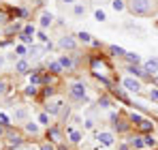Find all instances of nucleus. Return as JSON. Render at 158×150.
Wrapping results in <instances>:
<instances>
[{
    "mask_svg": "<svg viewBox=\"0 0 158 150\" xmlns=\"http://www.w3.org/2000/svg\"><path fill=\"white\" fill-rule=\"evenodd\" d=\"M26 131L34 135V133H39V125H36V122H26Z\"/></svg>",
    "mask_w": 158,
    "mask_h": 150,
    "instance_id": "21",
    "label": "nucleus"
},
{
    "mask_svg": "<svg viewBox=\"0 0 158 150\" xmlns=\"http://www.w3.org/2000/svg\"><path fill=\"white\" fill-rule=\"evenodd\" d=\"M126 9L132 15L152 17L158 13V0H126Z\"/></svg>",
    "mask_w": 158,
    "mask_h": 150,
    "instance_id": "1",
    "label": "nucleus"
},
{
    "mask_svg": "<svg viewBox=\"0 0 158 150\" xmlns=\"http://www.w3.org/2000/svg\"><path fill=\"white\" fill-rule=\"evenodd\" d=\"M132 122L139 126V131H143V133H150V131L154 129V125H152L148 118H141V116H137V114H132Z\"/></svg>",
    "mask_w": 158,
    "mask_h": 150,
    "instance_id": "3",
    "label": "nucleus"
},
{
    "mask_svg": "<svg viewBox=\"0 0 158 150\" xmlns=\"http://www.w3.org/2000/svg\"><path fill=\"white\" fill-rule=\"evenodd\" d=\"M39 122H41V125H49V114H47V112H41V114H39Z\"/></svg>",
    "mask_w": 158,
    "mask_h": 150,
    "instance_id": "20",
    "label": "nucleus"
},
{
    "mask_svg": "<svg viewBox=\"0 0 158 150\" xmlns=\"http://www.w3.org/2000/svg\"><path fill=\"white\" fill-rule=\"evenodd\" d=\"M4 92H6V82L0 79V95H4Z\"/></svg>",
    "mask_w": 158,
    "mask_h": 150,
    "instance_id": "36",
    "label": "nucleus"
},
{
    "mask_svg": "<svg viewBox=\"0 0 158 150\" xmlns=\"http://www.w3.org/2000/svg\"><path fill=\"white\" fill-rule=\"evenodd\" d=\"M122 86H124L128 92H141V82L135 79V77H124V79H122Z\"/></svg>",
    "mask_w": 158,
    "mask_h": 150,
    "instance_id": "4",
    "label": "nucleus"
},
{
    "mask_svg": "<svg viewBox=\"0 0 158 150\" xmlns=\"http://www.w3.org/2000/svg\"><path fill=\"white\" fill-rule=\"evenodd\" d=\"M132 146L135 148H143V137H132Z\"/></svg>",
    "mask_w": 158,
    "mask_h": 150,
    "instance_id": "27",
    "label": "nucleus"
},
{
    "mask_svg": "<svg viewBox=\"0 0 158 150\" xmlns=\"http://www.w3.org/2000/svg\"><path fill=\"white\" fill-rule=\"evenodd\" d=\"M0 37H2V32H0Z\"/></svg>",
    "mask_w": 158,
    "mask_h": 150,
    "instance_id": "43",
    "label": "nucleus"
},
{
    "mask_svg": "<svg viewBox=\"0 0 158 150\" xmlns=\"http://www.w3.org/2000/svg\"><path fill=\"white\" fill-rule=\"evenodd\" d=\"M69 92H71L73 99L83 101V99H85V84H83V82H75V84H71Z\"/></svg>",
    "mask_w": 158,
    "mask_h": 150,
    "instance_id": "2",
    "label": "nucleus"
},
{
    "mask_svg": "<svg viewBox=\"0 0 158 150\" xmlns=\"http://www.w3.org/2000/svg\"><path fill=\"white\" fill-rule=\"evenodd\" d=\"M96 139H98L101 146H111V144H113V133L101 131V133H96Z\"/></svg>",
    "mask_w": 158,
    "mask_h": 150,
    "instance_id": "6",
    "label": "nucleus"
},
{
    "mask_svg": "<svg viewBox=\"0 0 158 150\" xmlns=\"http://www.w3.org/2000/svg\"><path fill=\"white\" fill-rule=\"evenodd\" d=\"M60 2H62V4H73L75 0H60Z\"/></svg>",
    "mask_w": 158,
    "mask_h": 150,
    "instance_id": "40",
    "label": "nucleus"
},
{
    "mask_svg": "<svg viewBox=\"0 0 158 150\" xmlns=\"http://www.w3.org/2000/svg\"><path fill=\"white\" fill-rule=\"evenodd\" d=\"M94 17H96L98 22H105V20H107V15H105L103 9H96V11H94Z\"/></svg>",
    "mask_w": 158,
    "mask_h": 150,
    "instance_id": "25",
    "label": "nucleus"
},
{
    "mask_svg": "<svg viewBox=\"0 0 158 150\" xmlns=\"http://www.w3.org/2000/svg\"><path fill=\"white\" fill-rule=\"evenodd\" d=\"M43 95H45V97H52V95H53V88H45V90H43Z\"/></svg>",
    "mask_w": 158,
    "mask_h": 150,
    "instance_id": "37",
    "label": "nucleus"
},
{
    "mask_svg": "<svg viewBox=\"0 0 158 150\" xmlns=\"http://www.w3.org/2000/svg\"><path fill=\"white\" fill-rule=\"evenodd\" d=\"M6 144H9L11 148H19V146H24V137H22L19 133H9V135H6Z\"/></svg>",
    "mask_w": 158,
    "mask_h": 150,
    "instance_id": "5",
    "label": "nucleus"
},
{
    "mask_svg": "<svg viewBox=\"0 0 158 150\" xmlns=\"http://www.w3.org/2000/svg\"><path fill=\"white\" fill-rule=\"evenodd\" d=\"M109 51H111L113 56H126V50L120 47V45H109Z\"/></svg>",
    "mask_w": 158,
    "mask_h": 150,
    "instance_id": "15",
    "label": "nucleus"
},
{
    "mask_svg": "<svg viewBox=\"0 0 158 150\" xmlns=\"http://www.w3.org/2000/svg\"><path fill=\"white\" fill-rule=\"evenodd\" d=\"M49 137H52L53 142H60V131L53 126V129H49Z\"/></svg>",
    "mask_w": 158,
    "mask_h": 150,
    "instance_id": "26",
    "label": "nucleus"
},
{
    "mask_svg": "<svg viewBox=\"0 0 158 150\" xmlns=\"http://www.w3.org/2000/svg\"><path fill=\"white\" fill-rule=\"evenodd\" d=\"M15 71L19 75H26L28 71H30V64H28L26 60H17V64H15Z\"/></svg>",
    "mask_w": 158,
    "mask_h": 150,
    "instance_id": "11",
    "label": "nucleus"
},
{
    "mask_svg": "<svg viewBox=\"0 0 158 150\" xmlns=\"http://www.w3.org/2000/svg\"><path fill=\"white\" fill-rule=\"evenodd\" d=\"M62 105H64V103H62V101H49V103H47V107H45V112H47V114H60V112H62Z\"/></svg>",
    "mask_w": 158,
    "mask_h": 150,
    "instance_id": "7",
    "label": "nucleus"
},
{
    "mask_svg": "<svg viewBox=\"0 0 158 150\" xmlns=\"http://www.w3.org/2000/svg\"><path fill=\"white\" fill-rule=\"evenodd\" d=\"M0 122H2V125H11V122H9V116L2 114V112H0Z\"/></svg>",
    "mask_w": 158,
    "mask_h": 150,
    "instance_id": "33",
    "label": "nucleus"
},
{
    "mask_svg": "<svg viewBox=\"0 0 158 150\" xmlns=\"http://www.w3.org/2000/svg\"><path fill=\"white\" fill-rule=\"evenodd\" d=\"M111 9L113 11H124L126 4H124V0H111Z\"/></svg>",
    "mask_w": 158,
    "mask_h": 150,
    "instance_id": "16",
    "label": "nucleus"
},
{
    "mask_svg": "<svg viewBox=\"0 0 158 150\" xmlns=\"http://www.w3.org/2000/svg\"><path fill=\"white\" fill-rule=\"evenodd\" d=\"M73 11H75V15H83V13H85V7H83V4H75Z\"/></svg>",
    "mask_w": 158,
    "mask_h": 150,
    "instance_id": "29",
    "label": "nucleus"
},
{
    "mask_svg": "<svg viewBox=\"0 0 158 150\" xmlns=\"http://www.w3.org/2000/svg\"><path fill=\"white\" fill-rule=\"evenodd\" d=\"M128 71H131V75H137V77H143V75H145V69H141V67H137V64H131Z\"/></svg>",
    "mask_w": 158,
    "mask_h": 150,
    "instance_id": "14",
    "label": "nucleus"
},
{
    "mask_svg": "<svg viewBox=\"0 0 158 150\" xmlns=\"http://www.w3.org/2000/svg\"><path fill=\"white\" fill-rule=\"evenodd\" d=\"M49 71L52 73H62V64L60 62H49Z\"/></svg>",
    "mask_w": 158,
    "mask_h": 150,
    "instance_id": "23",
    "label": "nucleus"
},
{
    "mask_svg": "<svg viewBox=\"0 0 158 150\" xmlns=\"http://www.w3.org/2000/svg\"><path fill=\"white\" fill-rule=\"evenodd\" d=\"M150 99H158V90H152L150 92Z\"/></svg>",
    "mask_w": 158,
    "mask_h": 150,
    "instance_id": "39",
    "label": "nucleus"
},
{
    "mask_svg": "<svg viewBox=\"0 0 158 150\" xmlns=\"http://www.w3.org/2000/svg\"><path fill=\"white\" fill-rule=\"evenodd\" d=\"M2 62H4V58H2V56H0V64H2Z\"/></svg>",
    "mask_w": 158,
    "mask_h": 150,
    "instance_id": "41",
    "label": "nucleus"
},
{
    "mask_svg": "<svg viewBox=\"0 0 158 150\" xmlns=\"http://www.w3.org/2000/svg\"><path fill=\"white\" fill-rule=\"evenodd\" d=\"M41 150H53V146H52V144H43V146H41Z\"/></svg>",
    "mask_w": 158,
    "mask_h": 150,
    "instance_id": "38",
    "label": "nucleus"
},
{
    "mask_svg": "<svg viewBox=\"0 0 158 150\" xmlns=\"http://www.w3.org/2000/svg\"><path fill=\"white\" fill-rule=\"evenodd\" d=\"M15 118L24 120V118H28V112H26V109H17V112H15Z\"/></svg>",
    "mask_w": 158,
    "mask_h": 150,
    "instance_id": "28",
    "label": "nucleus"
},
{
    "mask_svg": "<svg viewBox=\"0 0 158 150\" xmlns=\"http://www.w3.org/2000/svg\"><path fill=\"white\" fill-rule=\"evenodd\" d=\"M52 22H53V15L45 11V13L41 15V22H39V24H41V28H47V26H52Z\"/></svg>",
    "mask_w": 158,
    "mask_h": 150,
    "instance_id": "12",
    "label": "nucleus"
},
{
    "mask_svg": "<svg viewBox=\"0 0 158 150\" xmlns=\"http://www.w3.org/2000/svg\"><path fill=\"white\" fill-rule=\"evenodd\" d=\"M69 135H71V142H81V133L79 131H75V129H69Z\"/></svg>",
    "mask_w": 158,
    "mask_h": 150,
    "instance_id": "18",
    "label": "nucleus"
},
{
    "mask_svg": "<svg viewBox=\"0 0 158 150\" xmlns=\"http://www.w3.org/2000/svg\"><path fill=\"white\" fill-rule=\"evenodd\" d=\"M58 45L64 47V50H75V39H71V37H62Z\"/></svg>",
    "mask_w": 158,
    "mask_h": 150,
    "instance_id": "9",
    "label": "nucleus"
},
{
    "mask_svg": "<svg viewBox=\"0 0 158 150\" xmlns=\"http://www.w3.org/2000/svg\"><path fill=\"white\" fill-rule=\"evenodd\" d=\"M126 60H128L131 64H139V62H141V56L135 54V51H126Z\"/></svg>",
    "mask_w": 158,
    "mask_h": 150,
    "instance_id": "13",
    "label": "nucleus"
},
{
    "mask_svg": "<svg viewBox=\"0 0 158 150\" xmlns=\"http://www.w3.org/2000/svg\"><path fill=\"white\" fill-rule=\"evenodd\" d=\"M22 32H24L26 37H32V34H34V26H26V28H24Z\"/></svg>",
    "mask_w": 158,
    "mask_h": 150,
    "instance_id": "31",
    "label": "nucleus"
},
{
    "mask_svg": "<svg viewBox=\"0 0 158 150\" xmlns=\"http://www.w3.org/2000/svg\"><path fill=\"white\" fill-rule=\"evenodd\" d=\"M0 135H2V126H0Z\"/></svg>",
    "mask_w": 158,
    "mask_h": 150,
    "instance_id": "42",
    "label": "nucleus"
},
{
    "mask_svg": "<svg viewBox=\"0 0 158 150\" xmlns=\"http://www.w3.org/2000/svg\"><path fill=\"white\" fill-rule=\"evenodd\" d=\"M19 39H22V41H24V43H32V37H26V34H24V32H22V34H19Z\"/></svg>",
    "mask_w": 158,
    "mask_h": 150,
    "instance_id": "35",
    "label": "nucleus"
},
{
    "mask_svg": "<svg viewBox=\"0 0 158 150\" xmlns=\"http://www.w3.org/2000/svg\"><path fill=\"white\" fill-rule=\"evenodd\" d=\"M143 69H145V73H158V58H150V60H145V64H143Z\"/></svg>",
    "mask_w": 158,
    "mask_h": 150,
    "instance_id": "8",
    "label": "nucleus"
},
{
    "mask_svg": "<svg viewBox=\"0 0 158 150\" xmlns=\"http://www.w3.org/2000/svg\"><path fill=\"white\" fill-rule=\"evenodd\" d=\"M41 82H43V77H41L39 73H32V75H30V86H36V84H41Z\"/></svg>",
    "mask_w": 158,
    "mask_h": 150,
    "instance_id": "22",
    "label": "nucleus"
},
{
    "mask_svg": "<svg viewBox=\"0 0 158 150\" xmlns=\"http://www.w3.org/2000/svg\"><path fill=\"white\" fill-rule=\"evenodd\" d=\"M143 146H148V148H152V146H156V139H154L152 135H145V137H143Z\"/></svg>",
    "mask_w": 158,
    "mask_h": 150,
    "instance_id": "19",
    "label": "nucleus"
},
{
    "mask_svg": "<svg viewBox=\"0 0 158 150\" xmlns=\"http://www.w3.org/2000/svg\"><path fill=\"white\" fill-rule=\"evenodd\" d=\"M30 54H32V58H39V56L43 54V47H39V45H32V47H30Z\"/></svg>",
    "mask_w": 158,
    "mask_h": 150,
    "instance_id": "24",
    "label": "nucleus"
},
{
    "mask_svg": "<svg viewBox=\"0 0 158 150\" xmlns=\"http://www.w3.org/2000/svg\"><path fill=\"white\" fill-rule=\"evenodd\" d=\"M15 51H17L19 56H26V47H24V45H17V47H15Z\"/></svg>",
    "mask_w": 158,
    "mask_h": 150,
    "instance_id": "34",
    "label": "nucleus"
},
{
    "mask_svg": "<svg viewBox=\"0 0 158 150\" xmlns=\"http://www.w3.org/2000/svg\"><path fill=\"white\" fill-rule=\"evenodd\" d=\"M60 64H62V69H66V71H73L75 69V62L69 58V56H60V60H58Z\"/></svg>",
    "mask_w": 158,
    "mask_h": 150,
    "instance_id": "10",
    "label": "nucleus"
},
{
    "mask_svg": "<svg viewBox=\"0 0 158 150\" xmlns=\"http://www.w3.org/2000/svg\"><path fill=\"white\" fill-rule=\"evenodd\" d=\"M98 105H101L103 109H107V107H109L111 103H109V99H107V97H103V99H98Z\"/></svg>",
    "mask_w": 158,
    "mask_h": 150,
    "instance_id": "30",
    "label": "nucleus"
},
{
    "mask_svg": "<svg viewBox=\"0 0 158 150\" xmlns=\"http://www.w3.org/2000/svg\"><path fill=\"white\" fill-rule=\"evenodd\" d=\"M26 95H28V97H34V95H36V88H34V86H28V88H26Z\"/></svg>",
    "mask_w": 158,
    "mask_h": 150,
    "instance_id": "32",
    "label": "nucleus"
},
{
    "mask_svg": "<svg viewBox=\"0 0 158 150\" xmlns=\"http://www.w3.org/2000/svg\"><path fill=\"white\" fill-rule=\"evenodd\" d=\"M77 37H79V41H81V43H92V41H94V39H92V34H90V32H83V30L79 32Z\"/></svg>",
    "mask_w": 158,
    "mask_h": 150,
    "instance_id": "17",
    "label": "nucleus"
}]
</instances>
